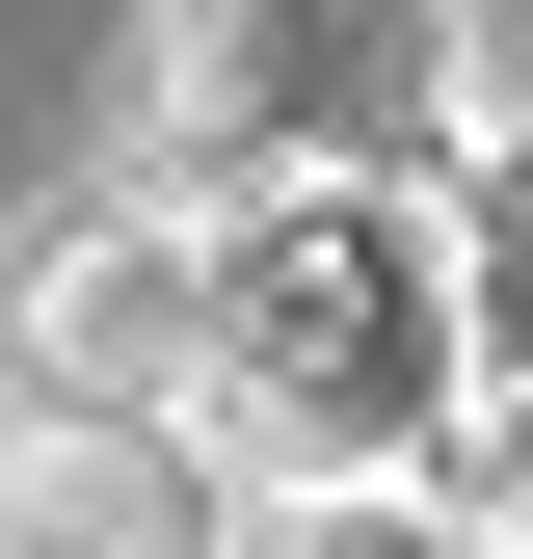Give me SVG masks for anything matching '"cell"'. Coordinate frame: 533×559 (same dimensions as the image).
<instances>
[{"label": "cell", "instance_id": "6da1fadb", "mask_svg": "<svg viewBox=\"0 0 533 559\" xmlns=\"http://www.w3.org/2000/svg\"><path fill=\"white\" fill-rule=\"evenodd\" d=\"M481 427V346H453V266H427V187H240L214 214V400L187 453L240 479H427Z\"/></svg>", "mask_w": 533, "mask_h": 559}, {"label": "cell", "instance_id": "7a4b0ae2", "mask_svg": "<svg viewBox=\"0 0 533 559\" xmlns=\"http://www.w3.org/2000/svg\"><path fill=\"white\" fill-rule=\"evenodd\" d=\"M481 133V0H161L133 27V160L161 187H427Z\"/></svg>", "mask_w": 533, "mask_h": 559}, {"label": "cell", "instance_id": "3957f363", "mask_svg": "<svg viewBox=\"0 0 533 559\" xmlns=\"http://www.w3.org/2000/svg\"><path fill=\"white\" fill-rule=\"evenodd\" d=\"M0 373L27 400H133V427H187L214 400V187H81L27 266H0Z\"/></svg>", "mask_w": 533, "mask_h": 559}, {"label": "cell", "instance_id": "277c9868", "mask_svg": "<svg viewBox=\"0 0 533 559\" xmlns=\"http://www.w3.org/2000/svg\"><path fill=\"white\" fill-rule=\"evenodd\" d=\"M0 559H240V479L133 400H27L0 373Z\"/></svg>", "mask_w": 533, "mask_h": 559}, {"label": "cell", "instance_id": "5b68a950", "mask_svg": "<svg viewBox=\"0 0 533 559\" xmlns=\"http://www.w3.org/2000/svg\"><path fill=\"white\" fill-rule=\"evenodd\" d=\"M427 266H453V346H481V400L533 373V107H481L427 160Z\"/></svg>", "mask_w": 533, "mask_h": 559}, {"label": "cell", "instance_id": "8992f818", "mask_svg": "<svg viewBox=\"0 0 533 559\" xmlns=\"http://www.w3.org/2000/svg\"><path fill=\"white\" fill-rule=\"evenodd\" d=\"M240 559H507V533L453 507V453H427V479H266Z\"/></svg>", "mask_w": 533, "mask_h": 559}, {"label": "cell", "instance_id": "52a82bcc", "mask_svg": "<svg viewBox=\"0 0 533 559\" xmlns=\"http://www.w3.org/2000/svg\"><path fill=\"white\" fill-rule=\"evenodd\" d=\"M453 507H481V533H507V559H533V373H507V400H481V427H453Z\"/></svg>", "mask_w": 533, "mask_h": 559}]
</instances>
